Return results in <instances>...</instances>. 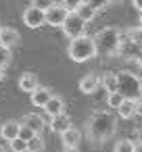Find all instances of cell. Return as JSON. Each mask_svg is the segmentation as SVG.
<instances>
[{
	"mask_svg": "<svg viewBox=\"0 0 142 152\" xmlns=\"http://www.w3.org/2000/svg\"><path fill=\"white\" fill-rule=\"evenodd\" d=\"M115 133V117L109 110H94L88 119V135L92 142H104Z\"/></svg>",
	"mask_w": 142,
	"mask_h": 152,
	"instance_id": "obj_1",
	"label": "cell"
},
{
	"mask_svg": "<svg viewBox=\"0 0 142 152\" xmlns=\"http://www.w3.org/2000/svg\"><path fill=\"white\" fill-rule=\"evenodd\" d=\"M67 54L73 63H86V61H92L96 56V44H94V38L92 36H79L75 40L69 42L67 46Z\"/></svg>",
	"mask_w": 142,
	"mask_h": 152,
	"instance_id": "obj_2",
	"label": "cell"
},
{
	"mask_svg": "<svg viewBox=\"0 0 142 152\" xmlns=\"http://www.w3.org/2000/svg\"><path fill=\"white\" fill-rule=\"evenodd\" d=\"M94 44H96V54H102V56L117 54L121 46V34L115 27H104L94 36Z\"/></svg>",
	"mask_w": 142,
	"mask_h": 152,
	"instance_id": "obj_3",
	"label": "cell"
},
{
	"mask_svg": "<svg viewBox=\"0 0 142 152\" xmlns=\"http://www.w3.org/2000/svg\"><path fill=\"white\" fill-rule=\"evenodd\" d=\"M140 83L142 79L136 77L129 71H119L117 73V92H121V96L125 100H140Z\"/></svg>",
	"mask_w": 142,
	"mask_h": 152,
	"instance_id": "obj_4",
	"label": "cell"
},
{
	"mask_svg": "<svg viewBox=\"0 0 142 152\" xmlns=\"http://www.w3.org/2000/svg\"><path fill=\"white\" fill-rule=\"evenodd\" d=\"M86 21H82L75 13H69L67 15V19H65V23L61 25V29H63V34L69 38V40H75V38H79V36H86Z\"/></svg>",
	"mask_w": 142,
	"mask_h": 152,
	"instance_id": "obj_5",
	"label": "cell"
},
{
	"mask_svg": "<svg viewBox=\"0 0 142 152\" xmlns=\"http://www.w3.org/2000/svg\"><path fill=\"white\" fill-rule=\"evenodd\" d=\"M67 15H69V11H67L61 2H57V4H52V7L44 13V17H46V25H50V27H61V25L65 23Z\"/></svg>",
	"mask_w": 142,
	"mask_h": 152,
	"instance_id": "obj_6",
	"label": "cell"
},
{
	"mask_svg": "<svg viewBox=\"0 0 142 152\" xmlns=\"http://www.w3.org/2000/svg\"><path fill=\"white\" fill-rule=\"evenodd\" d=\"M23 23H25L29 29H38V27L46 25L44 11H40V9H36V7H32V4H29V7L23 11Z\"/></svg>",
	"mask_w": 142,
	"mask_h": 152,
	"instance_id": "obj_7",
	"label": "cell"
},
{
	"mask_svg": "<svg viewBox=\"0 0 142 152\" xmlns=\"http://www.w3.org/2000/svg\"><path fill=\"white\" fill-rule=\"evenodd\" d=\"M98 88H100V77L96 73H86L79 79V92L82 94H94Z\"/></svg>",
	"mask_w": 142,
	"mask_h": 152,
	"instance_id": "obj_8",
	"label": "cell"
},
{
	"mask_svg": "<svg viewBox=\"0 0 142 152\" xmlns=\"http://www.w3.org/2000/svg\"><path fill=\"white\" fill-rule=\"evenodd\" d=\"M61 142H63L65 148H79V144H82V131L71 125L67 131L61 133Z\"/></svg>",
	"mask_w": 142,
	"mask_h": 152,
	"instance_id": "obj_9",
	"label": "cell"
},
{
	"mask_svg": "<svg viewBox=\"0 0 142 152\" xmlns=\"http://www.w3.org/2000/svg\"><path fill=\"white\" fill-rule=\"evenodd\" d=\"M19 88H21V92H27V94L36 92V90L40 88L38 75H36V73H32V71H25V73L19 77Z\"/></svg>",
	"mask_w": 142,
	"mask_h": 152,
	"instance_id": "obj_10",
	"label": "cell"
},
{
	"mask_svg": "<svg viewBox=\"0 0 142 152\" xmlns=\"http://www.w3.org/2000/svg\"><path fill=\"white\" fill-rule=\"evenodd\" d=\"M19 127H21L19 121H4L2 125H0V137L7 140V142L17 140L19 137Z\"/></svg>",
	"mask_w": 142,
	"mask_h": 152,
	"instance_id": "obj_11",
	"label": "cell"
},
{
	"mask_svg": "<svg viewBox=\"0 0 142 152\" xmlns=\"http://www.w3.org/2000/svg\"><path fill=\"white\" fill-rule=\"evenodd\" d=\"M29 98H32V104H34V106H38V108H44V106L48 104V100L52 98V92H50L48 88L40 86L36 92H32V94H29Z\"/></svg>",
	"mask_w": 142,
	"mask_h": 152,
	"instance_id": "obj_12",
	"label": "cell"
},
{
	"mask_svg": "<svg viewBox=\"0 0 142 152\" xmlns=\"http://www.w3.org/2000/svg\"><path fill=\"white\" fill-rule=\"evenodd\" d=\"M19 123H21V125H25V127H29V129H34L36 133H40V131L46 127V121H44L38 113H27Z\"/></svg>",
	"mask_w": 142,
	"mask_h": 152,
	"instance_id": "obj_13",
	"label": "cell"
},
{
	"mask_svg": "<svg viewBox=\"0 0 142 152\" xmlns=\"http://www.w3.org/2000/svg\"><path fill=\"white\" fill-rule=\"evenodd\" d=\"M71 127V117L67 115V113H61V115H57V117H50V129L54 131V133H63V131H67Z\"/></svg>",
	"mask_w": 142,
	"mask_h": 152,
	"instance_id": "obj_14",
	"label": "cell"
},
{
	"mask_svg": "<svg viewBox=\"0 0 142 152\" xmlns=\"http://www.w3.org/2000/svg\"><path fill=\"white\" fill-rule=\"evenodd\" d=\"M19 40H21V36H19L17 29H13V27H2V34H0V44H2V46L13 48V46L19 44Z\"/></svg>",
	"mask_w": 142,
	"mask_h": 152,
	"instance_id": "obj_15",
	"label": "cell"
},
{
	"mask_svg": "<svg viewBox=\"0 0 142 152\" xmlns=\"http://www.w3.org/2000/svg\"><path fill=\"white\" fill-rule=\"evenodd\" d=\"M44 110H46L48 117H57V115L65 113V100H63L61 96H54V94H52V98L48 100V104L44 106Z\"/></svg>",
	"mask_w": 142,
	"mask_h": 152,
	"instance_id": "obj_16",
	"label": "cell"
},
{
	"mask_svg": "<svg viewBox=\"0 0 142 152\" xmlns=\"http://www.w3.org/2000/svg\"><path fill=\"white\" fill-rule=\"evenodd\" d=\"M121 119H132L136 117V100H123V104L117 108Z\"/></svg>",
	"mask_w": 142,
	"mask_h": 152,
	"instance_id": "obj_17",
	"label": "cell"
},
{
	"mask_svg": "<svg viewBox=\"0 0 142 152\" xmlns=\"http://www.w3.org/2000/svg\"><path fill=\"white\" fill-rule=\"evenodd\" d=\"M100 86L107 90V94L111 92H117V73L111 71V73H104V77L100 79Z\"/></svg>",
	"mask_w": 142,
	"mask_h": 152,
	"instance_id": "obj_18",
	"label": "cell"
},
{
	"mask_svg": "<svg viewBox=\"0 0 142 152\" xmlns=\"http://www.w3.org/2000/svg\"><path fill=\"white\" fill-rule=\"evenodd\" d=\"M75 15H77V17L82 19V21L90 23V21H94V17H96V11H94L92 7H88V4L84 2V4H82V7H79V9L75 11Z\"/></svg>",
	"mask_w": 142,
	"mask_h": 152,
	"instance_id": "obj_19",
	"label": "cell"
},
{
	"mask_svg": "<svg viewBox=\"0 0 142 152\" xmlns=\"http://www.w3.org/2000/svg\"><path fill=\"white\" fill-rule=\"evenodd\" d=\"M123 96H121V92H111V94H107V104H109V108H113V110H117L121 104H123Z\"/></svg>",
	"mask_w": 142,
	"mask_h": 152,
	"instance_id": "obj_20",
	"label": "cell"
},
{
	"mask_svg": "<svg viewBox=\"0 0 142 152\" xmlns=\"http://www.w3.org/2000/svg\"><path fill=\"white\" fill-rule=\"evenodd\" d=\"M27 152H44V140L42 135H34L29 142H27Z\"/></svg>",
	"mask_w": 142,
	"mask_h": 152,
	"instance_id": "obj_21",
	"label": "cell"
},
{
	"mask_svg": "<svg viewBox=\"0 0 142 152\" xmlns=\"http://www.w3.org/2000/svg\"><path fill=\"white\" fill-rule=\"evenodd\" d=\"M134 148H136V144L132 142V140H117V144H115V148H113V152H134Z\"/></svg>",
	"mask_w": 142,
	"mask_h": 152,
	"instance_id": "obj_22",
	"label": "cell"
},
{
	"mask_svg": "<svg viewBox=\"0 0 142 152\" xmlns=\"http://www.w3.org/2000/svg\"><path fill=\"white\" fill-rule=\"evenodd\" d=\"M125 38H127L129 42H134L136 46L142 48V27H134V29H129V31L125 34Z\"/></svg>",
	"mask_w": 142,
	"mask_h": 152,
	"instance_id": "obj_23",
	"label": "cell"
},
{
	"mask_svg": "<svg viewBox=\"0 0 142 152\" xmlns=\"http://www.w3.org/2000/svg\"><path fill=\"white\" fill-rule=\"evenodd\" d=\"M11 58H13L11 48H7V46H2V44H0V67H2V69H7V67H9V63H11Z\"/></svg>",
	"mask_w": 142,
	"mask_h": 152,
	"instance_id": "obj_24",
	"label": "cell"
},
{
	"mask_svg": "<svg viewBox=\"0 0 142 152\" xmlns=\"http://www.w3.org/2000/svg\"><path fill=\"white\" fill-rule=\"evenodd\" d=\"M9 144H11V150L13 152H27V142L21 140V137H17V140L9 142Z\"/></svg>",
	"mask_w": 142,
	"mask_h": 152,
	"instance_id": "obj_25",
	"label": "cell"
},
{
	"mask_svg": "<svg viewBox=\"0 0 142 152\" xmlns=\"http://www.w3.org/2000/svg\"><path fill=\"white\" fill-rule=\"evenodd\" d=\"M52 4H57V0H32V7H36V9H40V11H48Z\"/></svg>",
	"mask_w": 142,
	"mask_h": 152,
	"instance_id": "obj_26",
	"label": "cell"
},
{
	"mask_svg": "<svg viewBox=\"0 0 142 152\" xmlns=\"http://www.w3.org/2000/svg\"><path fill=\"white\" fill-rule=\"evenodd\" d=\"M84 2H86L88 7H92L96 13H98V11H104V9L109 7V0H84Z\"/></svg>",
	"mask_w": 142,
	"mask_h": 152,
	"instance_id": "obj_27",
	"label": "cell"
},
{
	"mask_svg": "<svg viewBox=\"0 0 142 152\" xmlns=\"http://www.w3.org/2000/svg\"><path fill=\"white\" fill-rule=\"evenodd\" d=\"M61 4H63L69 13H75V11L84 4V0H61Z\"/></svg>",
	"mask_w": 142,
	"mask_h": 152,
	"instance_id": "obj_28",
	"label": "cell"
},
{
	"mask_svg": "<svg viewBox=\"0 0 142 152\" xmlns=\"http://www.w3.org/2000/svg\"><path fill=\"white\" fill-rule=\"evenodd\" d=\"M34 135H38V133H36L34 129H29V127H25V125H21V127H19V137H21V140L29 142V140H32Z\"/></svg>",
	"mask_w": 142,
	"mask_h": 152,
	"instance_id": "obj_29",
	"label": "cell"
},
{
	"mask_svg": "<svg viewBox=\"0 0 142 152\" xmlns=\"http://www.w3.org/2000/svg\"><path fill=\"white\" fill-rule=\"evenodd\" d=\"M136 115H138V117H142V98H140V100H136Z\"/></svg>",
	"mask_w": 142,
	"mask_h": 152,
	"instance_id": "obj_30",
	"label": "cell"
},
{
	"mask_svg": "<svg viewBox=\"0 0 142 152\" xmlns=\"http://www.w3.org/2000/svg\"><path fill=\"white\" fill-rule=\"evenodd\" d=\"M132 4H134V9H136V11H140V13H142V0H132Z\"/></svg>",
	"mask_w": 142,
	"mask_h": 152,
	"instance_id": "obj_31",
	"label": "cell"
},
{
	"mask_svg": "<svg viewBox=\"0 0 142 152\" xmlns=\"http://www.w3.org/2000/svg\"><path fill=\"white\" fill-rule=\"evenodd\" d=\"M134 61H136V63H138V67L142 69V48H140V52L136 54V58H134Z\"/></svg>",
	"mask_w": 142,
	"mask_h": 152,
	"instance_id": "obj_32",
	"label": "cell"
},
{
	"mask_svg": "<svg viewBox=\"0 0 142 152\" xmlns=\"http://www.w3.org/2000/svg\"><path fill=\"white\" fill-rule=\"evenodd\" d=\"M136 140H138V144H142V127L136 131Z\"/></svg>",
	"mask_w": 142,
	"mask_h": 152,
	"instance_id": "obj_33",
	"label": "cell"
},
{
	"mask_svg": "<svg viewBox=\"0 0 142 152\" xmlns=\"http://www.w3.org/2000/svg\"><path fill=\"white\" fill-rule=\"evenodd\" d=\"M63 152H79V148H63Z\"/></svg>",
	"mask_w": 142,
	"mask_h": 152,
	"instance_id": "obj_34",
	"label": "cell"
},
{
	"mask_svg": "<svg viewBox=\"0 0 142 152\" xmlns=\"http://www.w3.org/2000/svg\"><path fill=\"white\" fill-rule=\"evenodd\" d=\"M123 0H109V4H121Z\"/></svg>",
	"mask_w": 142,
	"mask_h": 152,
	"instance_id": "obj_35",
	"label": "cell"
},
{
	"mask_svg": "<svg viewBox=\"0 0 142 152\" xmlns=\"http://www.w3.org/2000/svg\"><path fill=\"white\" fill-rule=\"evenodd\" d=\"M134 152H142V144H136V148H134Z\"/></svg>",
	"mask_w": 142,
	"mask_h": 152,
	"instance_id": "obj_36",
	"label": "cell"
},
{
	"mask_svg": "<svg viewBox=\"0 0 142 152\" xmlns=\"http://www.w3.org/2000/svg\"><path fill=\"white\" fill-rule=\"evenodd\" d=\"M2 79H4V69L0 67V81H2Z\"/></svg>",
	"mask_w": 142,
	"mask_h": 152,
	"instance_id": "obj_37",
	"label": "cell"
},
{
	"mask_svg": "<svg viewBox=\"0 0 142 152\" xmlns=\"http://www.w3.org/2000/svg\"><path fill=\"white\" fill-rule=\"evenodd\" d=\"M138 25H140V27H142V13H140V15H138Z\"/></svg>",
	"mask_w": 142,
	"mask_h": 152,
	"instance_id": "obj_38",
	"label": "cell"
},
{
	"mask_svg": "<svg viewBox=\"0 0 142 152\" xmlns=\"http://www.w3.org/2000/svg\"><path fill=\"white\" fill-rule=\"evenodd\" d=\"M0 152H7V150H4V146H0Z\"/></svg>",
	"mask_w": 142,
	"mask_h": 152,
	"instance_id": "obj_39",
	"label": "cell"
},
{
	"mask_svg": "<svg viewBox=\"0 0 142 152\" xmlns=\"http://www.w3.org/2000/svg\"><path fill=\"white\" fill-rule=\"evenodd\" d=\"M140 96H142V83H140Z\"/></svg>",
	"mask_w": 142,
	"mask_h": 152,
	"instance_id": "obj_40",
	"label": "cell"
},
{
	"mask_svg": "<svg viewBox=\"0 0 142 152\" xmlns=\"http://www.w3.org/2000/svg\"><path fill=\"white\" fill-rule=\"evenodd\" d=\"M0 34H2V25H0Z\"/></svg>",
	"mask_w": 142,
	"mask_h": 152,
	"instance_id": "obj_41",
	"label": "cell"
}]
</instances>
